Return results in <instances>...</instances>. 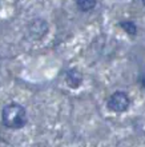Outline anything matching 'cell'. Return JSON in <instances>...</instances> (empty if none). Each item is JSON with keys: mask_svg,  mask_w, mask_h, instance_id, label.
Segmentation results:
<instances>
[{"mask_svg": "<svg viewBox=\"0 0 145 147\" xmlns=\"http://www.w3.org/2000/svg\"><path fill=\"white\" fill-rule=\"evenodd\" d=\"M27 120V111L19 103H8L1 110V122L7 128H11V130L23 128Z\"/></svg>", "mask_w": 145, "mask_h": 147, "instance_id": "cell-1", "label": "cell"}, {"mask_svg": "<svg viewBox=\"0 0 145 147\" xmlns=\"http://www.w3.org/2000/svg\"><path fill=\"white\" fill-rule=\"evenodd\" d=\"M118 26L124 30V31L128 34V35H136L137 34V26H136V23L134 22H132V20H124V22H120L118 23Z\"/></svg>", "mask_w": 145, "mask_h": 147, "instance_id": "cell-5", "label": "cell"}, {"mask_svg": "<svg viewBox=\"0 0 145 147\" xmlns=\"http://www.w3.org/2000/svg\"><path fill=\"white\" fill-rule=\"evenodd\" d=\"M83 80H84V76H83V74L77 70V68H69L67 71L65 82H67V84L71 88H79L83 84Z\"/></svg>", "mask_w": 145, "mask_h": 147, "instance_id": "cell-4", "label": "cell"}, {"mask_svg": "<svg viewBox=\"0 0 145 147\" xmlns=\"http://www.w3.org/2000/svg\"><path fill=\"white\" fill-rule=\"evenodd\" d=\"M142 3H144V5H145V0H142Z\"/></svg>", "mask_w": 145, "mask_h": 147, "instance_id": "cell-8", "label": "cell"}, {"mask_svg": "<svg viewBox=\"0 0 145 147\" xmlns=\"http://www.w3.org/2000/svg\"><path fill=\"white\" fill-rule=\"evenodd\" d=\"M76 5L81 12H89L96 7V0H76Z\"/></svg>", "mask_w": 145, "mask_h": 147, "instance_id": "cell-6", "label": "cell"}, {"mask_svg": "<svg viewBox=\"0 0 145 147\" xmlns=\"http://www.w3.org/2000/svg\"><path fill=\"white\" fill-rule=\"evenodd\" d=\"M49 26L44 19L41 18H36V19L31 20L27 26V31H28V36L32 40H41L44 36L48 34Z\"/></svg>", "mask_w": 145, "mask_h": 147, "instance_id": "cell-3", "label": "cell"}, {"mask_svg": "<svg viewBox=\"0 0 145 147\" xmlns=\"http://www.w3.org/2000/svg\"><path fill=\"white\" fill-rule=\"evenodd\" d=\"M107 106L113 112H124L129 109L130 99L124 91H116L108 98Z\"/></svg>", "mask_w": 145, "mask_h": 147, "instance_id": "cell-2", "label": "cell"}, {"mask_svg": "<svg viewBox=\"0 0 145 147\" xmlns=\"http://www.w3.org/2000/svg\"><path fill=\"white\" fill-rule=\"evenodd\" d=\"M138 80H140V84H141L142 87H145V75L140 76V79H138Z\"/></svg>", "mask_w": 145, "mask_h": 147, "instance_id": "cell-7", "label": "cell"}]
</instances>
